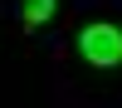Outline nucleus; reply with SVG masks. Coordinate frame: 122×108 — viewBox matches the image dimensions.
<instances>
[{
    "label": "nucleus",
    "mask_w": 122,
    "mask_h": 108,
    "mask_svg": "<svg viewBox=\"0 0 122 108\" xmlns=\"http://www.w3.org/2000/svg\"><path fill=\"white\" fill-rule=\"evenodd\" d=\"M54 15H59V0H20V29L25 34L54 25Z\"/></svg>",
    "instance_id": "f03ea898"
},
{
    "label": "nucleus",
    "mask_w": 122,
    "mask_h": 108,
    "mask_svg": "<svg viewBox=\"0 0 122 108\" xmlns=\"http://www.w3.org/2000/svg\"><path fill=\"white\" fill-rule=\"evenodd\" d=\"M73 49L88 74H122V20H112V15L83 20Z\"/></svg>",
    "instance_id": "f257e3e1"
}]
</instances>
